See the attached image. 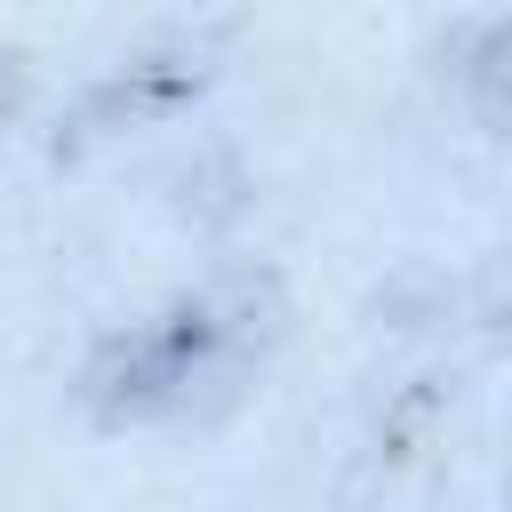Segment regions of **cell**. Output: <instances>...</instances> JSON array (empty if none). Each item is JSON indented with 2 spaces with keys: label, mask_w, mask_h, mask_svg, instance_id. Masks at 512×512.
Here are the masks:
<instances>
[{
  "label": "cell",
  "mask_w": 512,
  "mask_h": 512,
  "mask_svg": "<svg viewBox=\"0 0 512 512\" xmlns=\"http://www.w3.org/2000/svg\"><path fill=\"white\" fill-rule=\"evenodd\" d=\"M288 336V288L264 264H232L176 296L168 312L96 336L80 360V408L104 432H144V424H216L248 376L272 360Z\"/></svg>",
  "instance_id": "obj_1"
},
{
  "label": "cell",
  "mask_w": 512,
  "mask_h": 512,
  "mask_svg": "<svg viewBox=\"0 0 512 512\" xmlns=\"http://www.w3.org/2000/svg\"><path fill=\"white\" fill-rule=\"evenodd\" d=\"M200 88H208V56H200V48H152V56H128L120 72H104V80L80 96V112H72V144H80V136H112V128H128V120H160V112L192 104Z\"/></svg>",
  "instance_id": "obj_2"
},
{
  "label": "cell",
  "mask_w": 512,
  "mask_h": 512,
  "mask_svg": "<svg viewBox=\"0 0 512 512\" xmlns=\"http://www.w3.org/2000/svg\"><path fill=\"white\" fill-rule=\"evenodd\" d=\"M24 96H32V72H24V56H16V48H0V120H16V112H24Z\"/></svg>",
  "instance_id": "obj_3"
}]
</instances>
